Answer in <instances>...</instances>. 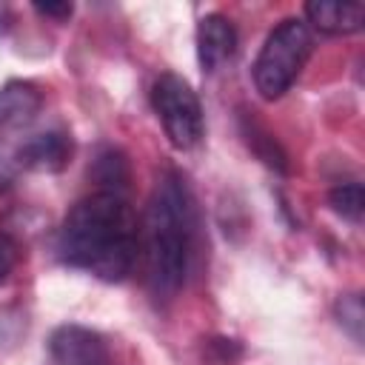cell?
I'll list each match as a JSON object with an SVG mask.
<instances>
[{
  "label": "cell",
  "mask_w": 365,
  "mask_h": 365,
  "mask_svg": "<svg viewBox=\"0 0 365 365\" xmlns=\"http://www.w3.org/2000/svg\"><path fill=\"white\" fill-rule=\"evenodd\" d=\"M328 202H331V208H334L342 220L359 222V220H362V211H365V191H362V182H356V180L339 182L336 188H331Z\"/></svg>",
  "instance_id": "cell-11"
},
{
  "label": "cell",
  "mask_w": 365,
  "mask_h": 365,
  "mask_svg": "<svg viewBox=\"0 0 365 365\" xmlns=\"http://www.w3.org/2000/svg\"><path fill=\"white\" fill-rule=\"evenodd\" d=\"M305 17L322 34H354L365 23V3L359 0H311Z\"/></svg>",
  "instance_id": "cell-8"
},
{
  "label": "cell",
  "mask_w": 365,
  "mask_h": 365,
  "mask_svg": "<svg viewBox=\"0 0 365 365\" xmlns=\"http://www.w3.org/2000/svg\"><path fill=\"white\" fill-rule=\"evenodd\" d=\"M197 234L194 197L180 171H163L145 211L143 237H145V262L148 282L157 297H174L191 271Z\"/></svg>",
  "instance_id": "cell-2"
},
{
  "label": "cell",
  "mask_w": 365,
  "mask_h": 365,
  "mask_svg": "<svg viewBox=\"0 0 365 365\" xmlns=\"http://www.w3.org/2000/svg\"><path fill=\"white\" fill-rule=\"evenodd\" d=\"M336 314H339V322L348 328V334L359 342V339H362V317H365L359 294H348V297H342V299L336 302Z\"/></svg>",
  "instance_id": "cell-12"
},
{
  "label": "cell",
  "mask_w": 365,
  "mask_h": 365,
  "mask_svg": "<svg viewBox=\"0 0 365 365\" xmlns=\"http://www.w3.org/2000/svg\"><path fill=\"white\" fill-rule=\"evenodd\" d=\"M48 354L57 365H111V348L106 336L74 322L51 331Z\"/></svg>",
  "instance_id": "cell-5"
},
{
  "label": "cell",
  "mask_w": 365,
  "mask_h": 365,
  "mask_svg": "<svg viewBox=\"0 0 365 365\" xmlns=\"http://www.w3.org/2000/svg\"><path fill=\"white\" fill-rule=\"evenodd\" d=\"M14 177H17V163L0 154V191H6V188H11V182H14Z\"/></svg>",
  "instance_id": "cell-15"
},
{
  "label": "cell",
  "mask_w": 365,
  "mask_h": 365,
  "mask_svg": "<svg viewBox=\"0 0 365 365\" xmlns=\"http://www.w3.org/2000/svg\"><path fill=\"white\" fill-rule=\"evenodd\" d=\"M43 108V94L29 80H9L0 86V125H23Z\"/></svg>",
  "instance_id": "cell-9"
},
{
  "label": "cell",
  "mask_w": 365,
  "mask_h": 365,
  "mask_svg": "<svg viewBox=\"0 0 365 365\" xmlns=\"http://www.w3.org/2000/svg\"><path fill=\"white\" fill-rule=\"evenodd\" d=\"M137 245V214L120 191H94L77 200L57 231V257L106 282H120L131 274Z\"/></svg>",
  "instance_id": "cell-1"
},
{
  "label": "cell",
  "mask_w": 365,
  "mask_h": 365,
  "mask_svg": "<svg viewBox=\"0 0 365 365\" xmlns=\"http://www.w3.org/2000/svg\"><path fill=\"white\" fill-rule=\"evenodd\" d=\"M88 174L94 177L97 191H120V194H125V188H128V163H125L123 151L114 148V145L100 148V154L94 157L91 168H88Z\"/></svg>",
  "instance_id": "cell-10"
},
{
  "label": "cell",
  "mask_w": 365,
  "mask_h": 365,
  "mask_svg": "<svg viewBox=\"0 0 365 365\" xmlns=\"http://www.w3.org/2000/svg\"><path fill=\"white\" fill-rule=\"evenodd\" d=\"M237 51V29L234 23L220 14L211 11L197 23V60L202 66V71H217L222 63H228Z\"/></svg>",
  "instance_id": "cell-7"
},
{
  "label": "cell",
  "mask_w": 365,
  "mask_h": 365,
  "mask_svg": "<svg viewBox=\"0 0 365 365\" xmlns=\"http://www.w3.org/2000/svg\"><path fill=\"white\" fill-rule=\"evenodd\" d=\"M34 11L43 17H54V20H68L74 14V6L68 0L63 3H34Z\"/></svg>",
  "instance_id": "cell-14"
},
{
  "label": "cell",
  "mask_w": 365,
  "mask_h": 365,
  "mask_svg": "<svg viewBox=\"0 0 365 365\" xmlns=\"http://www.w3.org/2000/svg\"><path fill=\"white\" fill-rule=\"evenodd\" d=\"M17 262V242L6 234H0V279L14 268Z\"/></svg>",
  "instance_id": "cell-13"
},
{
  "label": "cell",
  "mask_w": 365,
  "mask_h": 365,
  "mask_svg": "<svg viewBox=\"0 0 365 365\" xmlns=\"http://www.w3.org/2000/svg\"><path fill=\"white\" fill-rule=\"evenodd\" d=\"M151 106H154V114L160 117L163 131L174 148L188 151L202 140V134H205L202 106H200L194 86L185 77H180L174 71L160 74L151 86Z\"/></svg>",
  "instance_id": "cell-4"
},
{
  "label": "cell",
  "mask_w": 365,
  "mask_h": 365,
  "mask_svg": "<svg viewBox=\"0 0 365 365\" xmlns=\"http://www.w3.org/2000/svg\"><path fill=\"white\" fill-rule=\"evenodd\" d=\"M311 51H314V34L308 23L297 17H285L282 23H277L254 60V86L259 97L279 100L305 68Z\"/></svg>",
  "instance_id": "cell-3"
},
{
  "label": "cell",
  "mask_w": 365,
  "mask_h": 365,
  "mask_svg": "<svg viewBox=\"0 0 365 365\" xmlns=\"http://www.w3.org/2000/svg\"><path fill=\"white\" fill-rule=\"evenodd\" d=\"M71 151H74L71 137L66 131L54 128V131H40V134H31L29 140H23L20 148L14 151V163L29 171L57 174L68 165Z\"/></svg>",
  "instance_id": "cell-6"
}]
</instances>
